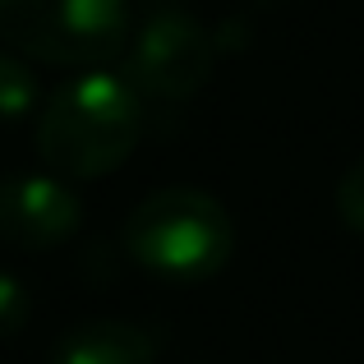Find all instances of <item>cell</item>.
I'll list each match as a JSON object with an SVG mask.
<instances>
[{"instance_id": "6da1fadb", "label": "cell", "mask_w": 364, "mask_h": 364, "mask_svg": "<svg viewBox=\"0 0 364 364\" xmlns=\"http://www.w3.org/2000/svg\"><path fill=\"white\" fill-rule=\"evenodd\" d=\"M143 139V92L116 74H79L46 97L37 157L65 180H97L129 161Z\"/></svg>"}, {"instance_id": "7a4b0ae2", "label": "cell", "mask_w": 364, "mask_h": 364, "mask_svg": "<svg viewBox=\"0 0 364 364\" xmlns=\"http://www.w3.org/2000/svg\"><path fill=\"white\" fill-rule=\"evenodd\" d=\"M235 249L231 213L208 189L166 185L152 189L124 222V254L166 282H203L222 272Z\"/></svg>"}, {"instance_id": "3957f363", "label": "cell", "mask_w": 364, "mask_h": 364, "mask_svg": "<svg viewBox=\"0 0 364 364\" xmlns=\"http://www.w3.org/2000/svg\"><path fill=\"white\" fill-rule=\"evenodd\" d=\"M124 33V0H0V42L42 65H102Z\"/></svg>"}, {"instance_id": "277c9868", "label": "cell", "mask_w": 364, "mask_h": 364, "mask_svg": "<svg viewBox=\"0 0 364 364\" xmlns=\"http://www.w3.org/2000/svg\"><path fill=\"white\" fill-rule=\"evenodd\" d=\"M217 42L189 9H157L139 28L124 79L157 102H185L213 79Z\"/></svg>"}, {"instance_id": "5b68a950", "label": "cell", "mask_w": 364, "mask_h": 364, "mask_svg": "<svg viewBox=\"0 0 364 364\" xmlns=\"http://www.w3.org/2000/svg\"><path fill=\"white\" fill-rule=\"evenodd\" d=\"M83 222V203L65 176H5L0 180V245L42 254L65 245Z\"/></svg>"}, {"instance_id": "8992f818", "label": "cell", "mask_w": 364, "mask_h": 364, "mask_svg": "<svg viewBox=\"0 0 364 364\" xmlns=\"http://www.w3.org/2000/svg\"><path fill=\"white\" fill-rule=\"evenodd\" d=\"M51 364H157V337L124 318H88L55 341Z\"/></svg>"}, {"instance_id": "52a82bcc", "label": "cell", "mask_w": 364, "mask_h": 364, "mask_svg": "<svg viewBox=\"0 0 364 364\" xmlns=\"http://www.w3.org/2000/svg\"><path fill=\"white\" fill-rule=\"evenodd\" d=\"M37 107V74L28 55L0 51V120H18Z\"/></svg>"}, {"instance_id": "ba28073f", "label": "cell", "mask_w": 364, "mask_h": 364, "mask_svg": "<svg viewBox=\"0 0 364 364\" xmlns=\"http://www.w3.org/2000/svg\"><path fill=\"white\" fill-rule=\"evenodd\" d=\"M337 217L355 235H364V161H355V166L337 180Z\"/></svg>"}, {"instance_id": "9c48e42d", "label": "cell", "mask_w": 364, "mask_h": 364, "mask_svg": "<svg viewBox=\"0 0 364 364\" xmlns=\"http://www.w3.org/2000/svg\"><path fill=\"white\" fill-rule=\"evenodd\" d=\"M28 291H23V282L18 277H9V272H0V341L5 337H14L18 328L28 323Z\"/></svg>"}]
</instances>
